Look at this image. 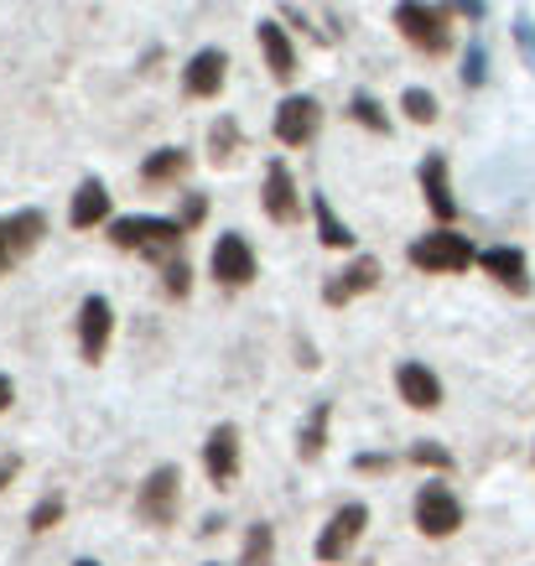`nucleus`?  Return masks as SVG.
Here are the masks:
<instances>
[{
	"label": "nucleus",
	"instance_id": "obj_12",
	"mask_svg": "<svg viewBox=\"0 0 535 566\" xmlns=\"http://www.w3.org/2000/svg\"><path fill=\"white\" fill-rule=\"evenodd\" d=\"M317 99H307V94H292V99H281L276 109V136L286 140V146H307L312 136H317Z\"/></svg>",
	"mask_w": 535,
	"mask_h": 566
},
{
	"label": "nucleus",
	"instance_id": "obj_17",
	"mask_svg": "<svg viewBox=\"0 0 535 566\" xmlns=\"http://www.w3.org/2000/svg\"><path fill=\"white\" fill-rule=\"evenodd\" d=\"M104 219H109V188H104V182H94V177H88L84 188L73 192L69 223H73V229H94V223H104Z\"/></svg>",
	"mask_w": 535,
	"mask_h": 566
},
{
	"label": "nucleus",
	"instance_id": "obj_15",
	"mask_svg": "<svg viewBox=\"0 0 535 566\" xmlns=\"http://www.w3.org/2000/svg\"><path fill=\"white\" fill-rule=\"evenodd\" d=\"M224 69H229L224 52H219V48H203L188 63V73H182V88H188L192 99H213V94L224 88Z\"/></svg>",
	"mask_w": 535,
	"mask_h": 566
},
{
	"label": "nucleus",
	"instance_id": "obj_29",
	"mask_svg": "<svg viewBox=\"0 0 535 566\" xmlns=\"http://www.w3.org/2000/svg\"><path fill=\"white\" fill-rule=\"evenodd\" d=\"M161 275H167V296H188L192 292V271L182 265V260H167V271Z\"/></svg>",
	"mask_w": 535,
	"mask_h": 566
},
{
	"label": "nucleus",
	"instance_id": "obj_28",
	"mask_svg": "<svg viewBox=\"0 0 535 566\" xmlns=\"http://www.w3.org/2000/svg\"><path fill=\"white\" fill-rule=\"evenodd\" d=\"M208 140H213V161H229V156H234V140H240V130H234V120H219Z\"/></svg>",
	"mask_w": 535,
	"mask_h": 566
},
{
	"label": "nucleus",
	"instance_id": "obj_18",
	"mask_svg": "<svg viewBox=\"0 0 535 566\" xmlns=\"http://www.w3.org/2000/svg\"><path fill=\"white\" fill-rule=\"evenodd\" d=\"M328 421H333V400H317V406L307 411V421H302V431H296V452H302V463L323 458V447H328Z\"/></svg>",
	"mask_w": 535,
	"mask_h": 566
},
{
	"label": "nucleus",
	"instance_id": "obj_3",
	"mask_svg": "<svg viewBox=\"0 0 535 566\" xmlns=\"http://www.w3.org/2000/svg\"><path fill=\"white\" fill-rule=\"evenodd\" d=\"M473 260H479L473 240H468V234H452V229L421 234V240L411 244V265L427 275H458V271H468Z\"/></svg>",
	"mask_w": 535,
	"mask_h": 566
},
{
	"label": "nucleus",
	"instance_id": "obj_8",
	"mask_svg": "<svg viewBox=\"0 0 535 566\" xmlns=\"http://www.w3.org/2000/svg\"><path fill=\"white\" fill-rule=\"evenodd\" d=\"M260 203L271 213V223H296L302 219V192H296L286 161H271L265 167V188H260Z\"/></svg>",
	"mask_w": 535,
	"mask_h": 566
},
{
	"label": "nucleus",
	"instance_id": "obj_20",
	"mask_svg": "<svg viewBox=\"0 0 535 566\" xmlns=\"http://www.w3.org/2000/svg\"><path fill=\"white\" fill-rule=\"evenodd\" d=\"M312 219H317V240L328 244V250H348V244H354L348 223L333 213V203L323 198V192H312Z\"/></svg>",
	"mask_w": 535,
	"mask_h": 566
},
{
	"label": "nucleus",
	"instance_id": "obj_25",
	"mask_svg": "<svg viewBox=\"0 0 535 566\" xmlns=\"http://www.w3.org/2000/svg\"><path fill=\"white\" fill-rule=\"evenodd\" d=\"M411 463H416V468H437V473H448V468H452V452H448L442 442H416V447H411Z\"/></svg>",
	"mask_w": 535,
	"mask_h": 566
},
{
	"label": "nucleus",
	"instance_id": "obj_26",
	"mask_svg": "<svg viewBox=\"0 0 535 566\" xmlns=\"http://www.w3.org/2000/svg\"><path fill=\"white\" fill-rule=\"evenodd\" d=\"M348 115H354V120H359V125H369V130H380V136H385V130H390V120H385V109H380V104H375V99H369V94H359Z\"/></svg>",
	"mask_w": 535,
	"mask_h": 566
},
{
	"label": "nucleus",
	"instance_id": "obj_7",
	"mask_svg": "<svg viewBox=\"0 0 535 566\" xmlns=\"http://www.w3.org/2000/svg\"><path fill=\"white\" fill-rule=\"evenodd\" d=\"M109 333H115V307H109L104 296H84V307H78V348H84L88 364L104 359Z\"/></svg>",
	"mask_w": 535,
	"mask_h": 566
},
{
	"label": "nucleus",
	"instance_id": "obj_5",
	"mask_svg": "<svg viewBox=\"0 0 535 566\" xmlns=\"http://www.w3.org/2000/svg\"><path fill=\"white\" fill-rule=\"evenodd\" d=\"M463 525V504L448 483H421L416 489V531L432 535V541H448L452 531Z\"/></svg>",
	"mask_w": 535,
	"mask_h": 566
},
{
	"label": "nucleus",
	"instance_id": "obj_33",
	"mask_svg": "<svg viewBox=\"0 0 535 566\" xmlns=\"http://www.w3.org/2000/svg\"><path fill=\"white\" fill-rule=\"evenodd\" d=\"M203 198H198V192H192V198H188V203H182V223H188V229H192V223H198V219H203Z\"/></svg>",
	"mask_w": 535,
	"mask_h": 566
},
{
	"label": "nucleus",
	"instance_id": "obj_22",
	"mask_svg": "<svg viewBox=\"0 0 535 566\" xmlns=\"http://www.w3.org/2000/svg\"><path fill=\"white\" fill-rule=\"evenodd\" d=\"M182 172H188V151H182V146H167V151H156L140 161V177H146V182H177Z\"/></svg>",
	"mask_w": 535,
	"mask_h": 566
},
{
	"label": "nucleus",
	"instance_id": "obj_32",
	"mask_svg": "<svg viewBox=\"0 0 535 566\" xmlns=\"http://www.w3.org/2000/svg\"><path fill=\"white\" fill-rule=\"evenodd\" d=\"M17 473H21V458H17V452H6V458H0V489L17 479Z\"/></svg>",
	"mask_w": 535,
	"mask_h": 566
},
{
	"label": "nucleus",
	"instance_id": "obj_16",
	"mask_svg": "<svg viewBox=\"0 0 535 566\" xmlns=\"http://www.w3.org/2000/svg\"><path fill=\"white\" fill-rule=\"evenodd\" d=\"M421 192H427V208H432L442 223L458 219V198H452V182H448V161H442L437 151L421 161Z\"/></svg>",
	"mask_w": 535,
	"mask_h": 566
},
{
	"label": "nucleus",
	"instance_id": "obj_6",
	"mask_svg": "<svg viewBox=\"0 0 535 566\" xmlns=\"http://www.w3.org/2000/svg\"><path fill=\"white\" fill-rule=\"evenodd\" d=\"M364 525H369V510H364V504H344V510H333V520L323 525V535H317V562H344L348 551L359 546Z\"/></svg>",
	"mask_w": 535,
	"mask_h": 566
},
{
	"label": "nucleus",
	"instance_id": "obj_39",
	"mask_svg": "<svg viewBox=\"0 0 535 566\" xmlns=\"http://www.w3.org/2000/svg\"><path fill=\"white\" fill-rule=\"evenodd\" d=\"M213 566H219V562H213Z\"/></svg>",
	"mask_w": 535,
	"mask_h": 566
},
{
	"label": "nucleus",
	"instance_id": "obj_37",
	"mask_svg": "<svg viewBox=\"0 0 535 566\" xmlns=\"http://www.w3.org/2000/svg\"><path fill=\"white\" fill-rule=\"evenodd\" d=\"M458 6H463L468 17H484V0H458Z\"/></svg>",
	"mask_w": 535,
	"mask_h": 566
},
{
	"label": "nucleus",
	"instance_id": "obj_24",
	"mask_svg": "<svg viewBox=\"0 0 535 566\" xmlns=\"http://www.w3.org/2000/svg\"><path fill=\"white\" fill-rule=\"evenodd\" d=\"M400 109L411 115L416 125H432L437 120V99L427 94V88H406V99H400Z\"/></svg>",
	"mask_w": 535,
	"mask_h": 566
},
{
	"label": "nucleus",
	"instance_id": "obj_10",
	"mask_svg": "<svg viewBox=\"0 0 535 566\" xmlns=\"http://www.w3.org/2000/svg\"><path fill=\"white\" fill-rule=\"evenodd\" d=\"M203 468H208V479H213V483H234V479H240V431L229 427V421L208 431Z\"/></svg>",
	"mask_w": 535,
	"mask_h": 566
},
{
	"label": "nucleus",
	"instance_id": "obj_23",
	"mask_svg": "<svg viewBox=\"0 0 535 566\" xmlns=\"http://www.w3.org/2000/svg\"><path fill=\"white\" fill-rule=\"evenodd\" d=\"M271 562H276V531L260 520V525H250V535H244L240 566H271Z\"/></svg>",
	"mask_w": 535,
	"mask_h": 566
},
{
	"label": "nucleus",
	"instance_id": "obj_35",
	"mask_svg": "<svg viewBox=\"0 0 535 566\" xmlns=\"http://www.w3.org/2000/svg\"><path fill=\"white\" fill-rule=\"evenodd\" d=\"M11 400H17V385H11V375H0V411H6Z\"/></svg>",
	"mask_w": 535,
	"mask_h": 566
},
{
	"label": "nucleus",
	"instance_id": "obj_30",
	"mask_svg": "<svg viewBox=\"0 0 535 566\" xmlns=\"http://www.w3.org/2000/svg\"><path fill=\"white\" fill-rule=\"evenodd\" d=\"M354 468H359V473H390V468H396V458H390V452H359V458H354Z\"/></svg>",
	"mask_w": 535,
	"mask_h": 566
},
{
	"label": "nucleus",
	"instance_id": "obj_2",
	"mask_svg": "<svg viewBox=\"0 0 535 566\" xmlns=\"http://www.w3.org/2000/svg\"><path fill=\"white\" fill-rule=\"evenodd\" d=\"M396 27L400 36L421 48L427 57H442L452 48V27H448V11L442 6H427V0H400L396 6Z\"/></svg>",
	"mask_w": 535,
	"mask_h": 566
},
{
	"label": "nucleus",
	"instance_id": "obj_21",
	"mask_svg": "<svg viewBox=\"0 0 535 566\" xmlns=\"http://www.w3.org/2000/svg\"><path fill=\"white\" fill-rule=\"evenodd\" d=\"M48 234V219L36 213V208H27V213H11L6 219V240H11V255H27V250H36V240Z\"/></svg>",
	"mask_w": 535,
	"mask_h": 566
},
{
	"label": "nucleus",
	"instance_id": "obj_27",
	"mask_svg": "<svg viewBox=\"0 0 535 566\" xmlns=\"http://www.w3.org/2000/svg\"><path fill=\"white\" fill-rule=\"evenodd\" d=\"M57 520H63V499H57V494H48V499H42V504H36V510H32V531L42 535V531H52Z\"/></svg>",
	"mask_w": 535,
	"mask_h": 566
},
{
	"label": "nucleus",
	"instance_id": "obj_4",
	"mask_svg": "<svg viewBox=\"0 0 535 566\" xmlns=\"http://www.w3.org/2000/svg\"><path fill=\"white\" fill-rule=\"evenodd\" d=\"M177 504H182V473H177V463H161L151 479L136 489V515L146 520V525H172Z\"/></svg>",
	"mask_w": 535,
	"mask_h": 566
},
{
	"label": "nucleus",
	"instance_id": "obj_31",
	"mask_svg": "<svg viewBox=\"0 0 535 566\" xmlns=\"http://www.w3.org/2000/svg\"><path fill=\"white\" fill-rule=\"evenodd\" d=\"M463 78H468V84H484V48H473V52H468Z\"/></svg>",
	"mask_w": 535,
	"mask_h": 566
},
{
	"label": "nucleus",
	"instance_id": "obj_13",
	"mask_svg": "<svg viewBox=\"0 0 535 566\" xmlns=\"http://www.w3.org/2000/svg\"><path fill=\"white\" fill-rule=\"evenodd\" d=\"M396 390L411 411H437L442 406V379L427 369V364H400L396 369Z\"/></svg>",
	"mask_w": 535,
	"mask_h": 566
},
{
	"label": "nucleus",
	"instance_id": "obj_1",
	"mask_svg": "<svg viewBox=\"0 0 535 566\" xmlns=\"http://www.w3.org/2000/svg\"><path fill=\"white\" fill-rule=\"evenodd\" d=\"M182 234H188L182 219H156V213H130V219L109 223V240L120 244V250H136V255L161 260V265L182 250Z\"/></svg>",
	"mask_w": 535,
	"mask_h": 566
},
{
	"label": "nucleus",
	"instance_id": "obj_11",
	"mask_svg": "<svg viewBox=\"0 0 535 566\" xmlns=\"http://www.w3.org/2000/svg\"><path fill=\"white\" fill-rule=\"evenodd\" d=\"M380 286V260H369V255H359L348 271H338L323 286V302L328 307H344V302H354V296H364V292H375Z\"/></svg>",
	"mask_w": 535,
	"mask_h": 566
},
{
	"label": "nucleus",
	"instance_id": "obj_14",
	"mask_svg": "<svg viewBox=\"0 0 535 566\" xmlns=\"http://www.w3.org/2000/svg\"><path fill=\"white\" fill-rule=\"evenodd\" d=\"M479 265H484L500 286H510L515 296L531 292V271H525V250H515V244H494V250H484L479 255Z\"/></svg>",
	"mask_w": 535,
	"mask_h": 566
},
{
	"label": "nucleus",
	"instance_id": "obj_36",
	"mask_svg": "<svg viewBox=\"0 0 535 566\" xmlns=\"http://www.w3.org/2000/svg\"><path fill=\"white\" fill-rule=\"evenodd\" d=\"M6 260H11V240H6V223H0V271H6Z\"/></svg>",
	"mask_w": 535,
	"mask_h": 566
},
{
	"label": "nucleus",
	"instance_id": "obj_34",
	"mask_svg": "<svg viewBox=\"0 0 535 566\" xmlns=\"http://www.w3.org/2000/svg\"><path fill=\"white\" fill-rule=\"evenodd\" d=\"M515 32H520V48H525V57L535 63V32H531V21H520Z\"/></svg>",
	"mask_w": 535,
	"mask_h": 566
},
{
	"label": "nucleus",
	"instance_id": "obj_9",
	"mask_svg": "<svg viewBox=\"0 0 535 566\" xmlns=\"http://www.w3.org/2000/svg\"><path fill=\"white\" fill-rule=\"evenodd\" d=\"M213 275L224 286H250L255 281V250H250L244 234H219V244H213Z\"/></svg>",
	"mask_w": 535,
	"mask_h": 566
},
{
	"label": "nucleus",
	"instance_id": "obj_38",
	"mask_svg": "<svg viewBox=\"0 0 535 566\" xmlns=\"http://www.w3.org/2000/svg\"><path fill=\"white\" fill-rule=\"evenodd\" d=\"M73 566H99V562H88V556H84V562H73Z\"/></svg>",
	"mask_w": 535,
	"mask_h": 566
},
{
	"label": "nucleus",
	"instance_id": "obj_19",
	"mask_svg": "<svg viewBox=\"0 0 535 566\" xmlns=\"http://www.w3.org/2000/svg\"><path fill=\"white\" fill-rule=\"evenodd\" d=\"M260 52H265V63H271V73L276 78H292L296 73V52H292V42H286V32H281L276 21H260Z\"/></svg>",
	"mask_w": 535,
	"mask_h": 566
}]
</instances>
